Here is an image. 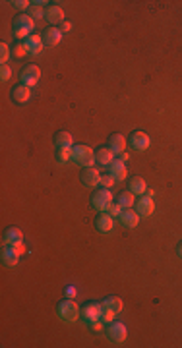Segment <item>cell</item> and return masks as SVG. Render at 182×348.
<instances>
[{
  "label": "cell",
  "instance_id": "7a4b0ae2",
  "mask_svg": "<svg viewBox=\"0 0 182 348\" xmlns=\"http://www.w3.org/2000/svg\"><path fill=\"white\" fill-rule=\"evenodd\" d=\"M72 161L78 166H83V168L93 166V163H97L95 161V151L91 147H87V145H74L72 147Z\"/></svg>",
  "mask_w": 182,
  "mask_h": 348
},
{
  "label": "cell",
  "instance_id": "44dd1931",
  "mask_svg": "<svg viewBox=\"0 0 182 348\" xmlns=\"http://www.w3.org/2000/svg\"><path fill=\"white\" fill-rule=\"evenodd\" d=\"M126 145H128V142H126V138H124L122 134H113V136L109 138V147L115 151L117 155L124 153Z\"/></svg>",
  "mask_w": 182,
  "mask_h": 348
},
{
  "label": "cell",
  "instance_id": "74e56055",
  "mask_svg": "<svg viewBox=\"0 0 182 348\" xmlns=\"http://www.w3.org/2000/svg\"><path fill=\"white\" fill-rule=\"evenodd\" d=\"M119 159H121V161H124V163H126V161H128V153H126V151H124V153H121V155H119Z\"/></svg>",
  "mask_w": 182,
  "mask_h": 348
},
{
  "label": "cell",
  "instance_id": "83f0119b",
  "mask_svg": "<svg viewBox=\"0 0 182 348\" xmlns=\"http://www.w3.org/2000/svg\"><path fill=\"white\" fill-rule=\"evenodd\" d=\"M12 54L16 56V58H23L25 54H27V49H25V43H18L14 49H12Z\"/></svg>",
  "mask_w": 182,
  "mask_h": 348
},
{
  "label": "cell",
  "instance_id": "4316f807",
  "mask_svg": "<svg viewBox=\"0 0 182 348\" xmlns=\"http://www.w3.org/2000/svg\"><path fill=\"white\" fill-rule=\"evenodd\" d=\"M57 161H61V163H68V161H72V149L57 147Z\"/></svg>",
  "mask_w": 182,
  "mask_h": 348
},
{
  "label": "cell",
  "instance_id": "cb8c5ba5",
  "mask_svg": "<svg viewBox=\"0 0 182 348\" xmlns=\"http://www.w3.org/2000/svg\"><path fill=\"white\" fill-rule=\"evenodd\" d=\"M122 307H124V302H122V298H119V296L105 298V302H103V309H111V311H115V313H121Z\"/></svg>",
  "mask_w": 182,
  "mask_h": 348
},
{
  "label": "cell",
  "instance_id": "ffe728a7",
  "mask_svg": "<svg viewBox=\"0 0 182 348\" xmlns=\"http://www.w3.org/2000/svg\"><path fill=\"white\" fill-rule=\"evenodd\" d=\"M43 37L41 35H29L27 39H25V49L29 54H39L41 50H43Z\"/></svg>",
  "mask_w": 182,
  "mask_h": 348
},
{
  "label": "cell",
  "instance_id": "d6986e66",
  "mask_svg": "<svg viewBox=\"0 0 182 348\" xmlns=\"http://www.w3.org/2000/svg\"><path fill=\"white\" fill-rule=\"evenodd\" d=\"M95 161L101 166H109L115 161V151L111 149V147H101V149L95 151Z\"/></svg>",
  "mask_w": 182,
  "mask_h": 348
},
{
  "label": "cell",
  "instance_id": "8992f818",
  "mask_svg": "<svg viewBox=\"0 0 182 348\" xmlns=\"http://www.w3.org/2000/svg\"><path fill=\"white\" fill-rule=\"evenodd\" d=\"M39 78H41V70H39V66H35V64L25 66V68L21 70V74H20V82H21L23 85H27V87L37 85Z\"/></svg>",
  "mask_w": 182,
  "mask_h": 348
},
{
  "label": "cell",
  "instance_id": "836d02e7",
  "mask_svg": "<svg viewBox=\"0 0 182 348\" xmlns=\"http://www.w3.org/2000/svg\"><path fill=\"white\" fill-rule=\"evenodd\" d=\"M12 6H14V8H18V10H29L31 2H27V0H14V2H12Z\"/></svg>",
  "mask_w": 182,
  "mask_h": 348
},
{
  "label": "cell",
  "instance_id": "f546056e",
  "mask_svg": "<svg viewBox=\"0 0 182 348\" xmlns=\"http://www.w3.org/2000/svg\"><path fill=\"white\" fill-rule=\"evenodd\" d=\"M10 54H12V52H10V47H8L6 43H2V45H0V62L6 64L8 58H10Z\"/></svg>",
  "mask_w": 182,
  "mask_h": 348
},
{
  "label": "cell",
  "instance_id": "7402d4cb",
  "mask_svg": "<svg viewBox=\"0 0 182 348\" xmlns=\"http://www.w3.org/2000/svg\"><path fill=\"white\" fill-rule=\"evenodd\" d=\"M134 196H142V194H145L147 192V184H145V180L143 178H140V176H136V178H132L130 180V188H128Z\"/></svg>",
  "mask_w": 182,
  "mask_h": 348
},
{
  "label": "cell",
  "instance_id": "3957f363",
  "mask_svg": "<svg viewBox=\"0 0 182 348\" xmlns=\"http://www.w3.org/2000/svg\"><path fill=\"white\" fill-rule=\"evenodd\" d=\"M33 27H35V20L29 14H20L14 20V33L18 39H27L31 35Z\"/></svg>",
  "mask_w": 182,
  "mask_h": 348
},
{
  "label": "cell",
  "instance_id": "52a82bcc",
  "mask_svg": "<svg viewBox=\"0 0 182 348\" xmlns=\"http://www.w3.org/2000/svg\"><path fill=\"white\" fill-rule=\"evenodd\" d=\"M101 176H103V174H101L97 168L87 166V168L81 170V184H83L85 188H97L99 182H101Z\"/></svg>",
  "mask_w": 182,
  "mask_h": 348
},
{
  "label": "cell",
  "instance_id": "ac0fdd59",
  "mask_svg": "<svg viewBox=\"0 0 182 348\" xmlns=\"http://www.w3.org/2000/svg\"><path fill=\"white\" fill-rule=\"evenodd\" d=\"M18 259H20V253L16 251L14 246H4L2 248V263L6 267H16L18 265Z\"/></svg>",
  "mask_w": 182,
  "mask_h": 348
},
{
  "label": "cell",
  "instance_id": "8fae6325",
  "mask_svg": "<svg viewBox=\"0 0 182 348\" xmlns=\"http://www.w3.org/2000/svg\"><path fill=\"white\" fill-rule=\"evenodd\" d=\"M61 41H62L61 27H49V29L43 31V43H45V47L53 49V47H57Z\"/></svg>",
  "mask_w": 182,
  "mask_h": 348
},
{
  "label": "cell",
  "instance_id": "5b68a950",
  "mask_svg": "<svg viewBox=\"0 0 182 348\" xmlns=\"http://www.w3.org/2000/svg\"><path fill=\"white\" fill-rule=\"evenodd\" d=\"M101 315H103V304L91 302V304H85V306L81 307V319H83L87 325H91V323L99 321V319H101Z\"/></svg>",
  "mask_w": 182,
  "mask_h": 348
},
{
  "label": "cell",
  "instance_id": "9c48e42d",
  "mask_svg": "<svg viewBox=\"0 0 182 348\" xmlns=\"http://www.w3.org/2000/svg\"><path fill=\"white\" fill-rule=\"evenodd\" d=\"M45 20H47L53 27L62 25V23H64V10H62L61 6H57V4L49 6V8H47V12H45Z\"/></svg>",
  "mask_w": 182,
  "mask_h": 348
},
{
  "label": "cell",
  "instance_id": "5bb4252c",
  "mask_svg": "<svg viewBox=\"0 0 182 348\" xmlns=\"http://www.w3.org/2000/svg\"><path fill=\"white\" fill-rule=\"evenodd\" d=\"M136 211H138V215H140V217H151V215H153V211H155L153 198H149V196L142 198L138 203H136Z\"/></svg>",
  "mask_w": 182,
  "mask_h": 348
},
{
  "label": "cell",
  "instance_id": "603a6c76",
  "mask_svg": "<svg viewBox=\"0 0 182 348\" xmlns=\"http://www.w3.org/2000/svg\"><path fill=\"white\" fill-rule=\"evenodd\" d=\"M55 143H57V147L72 149L74 147V138L68 132H59V134H55Z\"/></svg>",
  "mask_w": 182,
  "mask_h": 348
},
{
  "label": "cell",
  "instance_id": "6da1fadb",
  "mask_svg": "<svg viewBox=\"0 0 182 348\" xmlns=\"http://www.w3.org/2000/svg\"><path fill=\"white\" fill-rule=\"evenodd\" d=\"M57 313H59V317L64 319V321H76L78 317H81V309H80V306H78V302L72 298H64L57 306Z\"/></svg>",
  "mask_w": 182,
  "mask_h": 348
},
{
  "label": "cell",
  "instance_id": "2e32d148",
  "mask_svg": "<svg viewBox=\"0 0 182 348\" xmlns=\"http://www.w3.org/2000/svg\"><path fill=\"white\" fill-rule=\"evenodd\" d=\"M140 215H138V211H132V209H124L121 213V225L122 226H126V228H136L138 226V223H140Z\"/></svg>",
  "mask_w": 182,
  "mask_h": 348
},
{
  "label": "cell",
  "instance_id": "4dcf8cb0",
  "mask_svg": "<svg viewBox=\"0 0 182 348\" xmlns=\"http://www.w3.org/2000/svg\"><path fill=\"white\" fill-rule=\"evenodd\" d=\"M122 211H124V209H122V207H121V205H119V203H113V205H111V207L107 209V213H109V215H111L113 219H115V217H121V213H122Z\"/></svg>",
  "mask_w": 182,
  "mask_h": 348
},
{
  "label": "cell",
  "instance_id": "ba28073f",
  "mask_svg": "<svg viewBox=\"0 0 182 348\" xmlns=\"http://www.w3.org/2000/svg\"><path fill=\"white\" fill-rule=\"evenodd\" d=\"M128 143H130V147H132L134 151H145L147 147H149L151 140H149V136L143 134V132H132Z\"/></svg>",
  "mask_w": 182,
  "mask_h": 348
},
{
  "label": "cell",
  "instance_id": "7c38bea8",
  "mask_svg": "<svg viewBox=\"0 0 182 348\" xmlns=\"http://www.w3.org/2000/svg\"><path fill=\"white\" fill-rule=\"evenodd\" d=\"M2 242H4V246H18V244L23 242V234H21L20 228L10 226V228H6L4 236H2Z\"/></svg>",
  "mask_w": 182,
  "mask_h": 348
},
{
  "label": "cell",
  "instance_id": "e575fe53",
  "mask_svg": "<svg viewBox=\"0 0 182 348\" xmlns=\"http://www.w3.org/2000/svg\"><path fill=\"white\" fill-rule=\"evenodd\" d=\"M91 327H93V331H97V333H99V331H103V323H101V319H99V321H95V323H91Z\"/></svg>",
  "mask_w": 182,
  "mask_h": 348
},
{
  "label": "cell",
  "instance_id": "f35d334b",
  "mask_svg": "<svg viewBox=\"0 0 182 348\" xmlns=\"http://www.w3.org/2000/svg\"><path fill=\"white\" fill-rule=\"evenodd\" d=\"M177 253H179V257H182V242L179 244V248H177Z\"/></svg>",
  "mask_w": 182,
  "mask_h": 348
},
{
  "label": "cell",
  "instance_id": "d4e9b609",
  "mask_svg": "<svg viewBox=\"0 0 182 348\" xmlns=\"http://www.w3.org/2000/svg\"><path fill=\"white\" fill-rule=\"evenodd\" d=\"M117 203L121 205L122 209H132V205L136 203V198H134V194L128 190V192H122V194H119Z\"/></svg>",
  "mask_w": 182,
  "mask_h": 348
},
{
  "label": "cell",
  "instance_id": "d6a6232c",
  "mask_svg": "<svg viewBox=\"0 0 182 348\" xmlns=\"http://www.w3.org/2000/svg\"><path fill=\"white\" fill-rule=\"evenodd\" d=\"M115 311H111V309H103V315H101V321L103 323H113V319H115Z\"/></svg>",
  "mask_w": 182,
  "mask_h": 348
},
{
  "label": "cell",
  "instance_id": "8d00e7d4",
  "mask_svg": "<svg viewBox=\"0 0 182 348\" xmlns=\"http://www.w3.org/2000/svg\"><path fill=\"white\" fill-rule=\"evenodd\" d=\"M14 248H16V251H18L20 255H23V253H25V248H23V242H21V244H18V246H14Z\"/></svg>",
  "mask_w": 182,
  "mask_h": 348
},
{
  "label": "cell",
  "instance_id": "e0dca14e",
  "mask_svg": "<svg viewBox=\"0 0 182 348\" xmlns=\"http://www.w3.org/2000/svg\"><path fill=\"white\" fill-rule=\"evenodd\" d=\"M12 99L16 101V102H20V104H25L27 101L31 99V87H27V85H23V83L16 85V87L12 89Z\"/></svg>",
  "mask_w": 182,
  "mask_h": 348
},
{
  "label": "cell",
  "instance_id": "277c9868",
  "mask_svg": "<svg viewBox=\"0 0 182 348\" xmlns=\"http://www.w3.org/2000/svg\"><path fill=\"white\" fill-rule=\"evenodd\" d=\"M91 205H93V209H97L99 213H105V211L113 205V194H111V190H105V188L95 190L93 196H91Z\"/></svg>",
  "mask_w": 182,
  "mask_h": 348
},
{
  "label": "cell",
  "instance_id": "f1b7e54d",
  "mask_svg": "<svg viewBox=\"0 0 182 348\" xmlns=\"http://www.w3.org/2000/svg\"><path fill=\"white\" fill-rule=\"evenodd\" d=\"M115 182H117V180H115L111 174H105V176H101V182H99V186H101V188H105V190H109V188H111Z\"/></svg>",
  "mask_w": 182,
  "mask_h": 348
},
{
  "label": "cell",
  "instance_id": "484cf974",
  "mask_svg": "<svg viewBox=\"0 0 182 348\" xmlns=\"http://www.w3.org/2000/svg\"><path fill=\"white\" fill-rule=\"evenodd\" d=\"M45 12H47V10H43V2H31L29 10H27V14H29L33 20L43 18V16H45Z\"/></svg>",
  "mask_w": 182,
  "mask_h": 348
},
{
  "label": "cell",
  "instance_id": "9a60e30c",
  "mask_svg": "<svg viewBox=\"0 0 182 348\" xmlns=\"http://www.w3.org/2000/svg\"><path fill=\"white\" fill-rule=\"evenodd\" d=\"M95 226H97V230L99 232H111L113 230V226H115V219L105 211V213H99V217L95 219Z\"/></svg>",
  "mask_w": 182,
  "mask_h": 348
},
{
  "label": "cell",
  "instance_id": "4fadbf2b",
  "mask_svg": "<svg viewBox=\"0 0 182 348\" xmlns=\"http://www.w3.org/2000/svg\"><path fill=\"white\" fill-rule=\"evenodd\" d=\"M109 174L117 180V182H121L124 180L126 176H128V168H126V163L121 161V159H115L111 164H109Z\"/></svg>",
  "mask_w": 182,
  "mask_h": 348
},
{
  "label": "cell",
  "instance_id": "1f68e13d",
  "mask_svg": "<svg viewBox=\"0 0 182 348\" xmlns=\"http://www.w3.org/2000/svg\"><path fill=\"white\" fill-rule=\"evenodd\" d=\"M10 76H12V70H10V66L2 64V68H0V80H2V82H8V80H10Z\"/></svg>",
  "mask_w": 182,
  "mask_h": 348
},
{
  "label": "cell",
  "instance_id": "d590c367",
  "mask_svg": "<svg viewBox=\"0 0 182 348\" xmlns=\"http://www.w3.org/2000/svg\"><path fill=\"white\" fill-rule=\"evenodd\" d=\"M70 29H72V23H70V21H64V23L61 25L62 33H66V31H70Z\"/></svg>",
  "mask_w": 182,
  "mask_h": 348
},
{
  "label": "cell",
  "instance_id": "30bf717a",
  "mask_svg": "<svg viewBox=\"0 0 182 348\" xmlns=\"http://www.w3.org/2000/svg\"><path fill=\"white\" fill-rule=\"evenodd\" d=\"M107 335L113 343H124L128 337V329L124 323H111V327L107 329Z\"/></svg>",
  "mask_w": 182,
  "mask_h": 348
}]
</instances>
